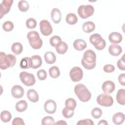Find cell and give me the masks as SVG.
I'll return each mask as SVG.
<instances>
[{"instance_id":"836d02e7","label":"cell","mask_w":125,"mask_h":125,"mask_svg":"<svg viewBox=\"0 0 125 125\" xmlns=\"http://www.w3.org/2000/svg\"><path fill=\"white\" fill-rule=\"evenodd\" d=\"M74 112V109L69 108L65 107L62 111V114L64 117L66 118H70L73 115Z\"/></svg>"},{"instance_id":"b9f144b4","label":"cell","mask_w":125,"mask_h":125,"mask_svg":"<svg viewBox=\"0 0 125 125\" xmlns=\"http://www.w3.org/2000/svg\"><path fill=\"white\" fill-rule=\"evenodd\" d=\"M77 125H94V123H93V121L92 120H91V119H85L80 120L77 123Z\"/></svg>"},{"instance_id":"7dc6e473","label":"cell","mask_w":125,"mask_h":125,"mask_svg":"<svg viewBox=\"0 0 125 125\" xmlns=\"http://www.w3.org/2000/svg\"><path fill=\"white\" fill-rule=\"evenodd\" d=\"M98 125H107L108 123L106 122V121L104 120H102L101 121H100V122L98 123Z\"/></svg>"},{"instance_id":"8992f818","label":"cell","mask_w":125,"mask_h":125,"mask_svg":"<svg viewBox=\"0 0 125 125\" xmlns=\"http://www.w3.org/2000/svg\"><path fill=\"white\" fill-rule=\"evenodd\" d=\"M77 12L81 18L85 19L93 15L94 8L91 5H82L79 7Z\"/></svg>"},{"instance_id":"6da1fadb","label":"cell","mask_w":125,"mask_h":125,"mask_svg":"<svg viewBox=\"0 0 125 125\" xmlns=\"http://www.w3.org/2000/svg\"><path fill=\"white\" fill-rule=\"evenodd\" d=\"M96 55L92 50L88 49L85 51L81 60V63L84 68L90 70L96 66Z\"/></svg>"},{"instance_id":"f546056e","label":"cell","mask_w":125,"mask_h":125,"mask_svg":"<svg viewBox=\"0 0 125 125\" xmlns=\"http://www.w3.org/2000/svg\"><path fill=\"white\" fill-rule=\"evenodd\" d=\"M49 74L52 78H57L60 75V71L59 68L56 66H53L49 69Z\"/></svg>"},{"instance_id":"277c9868","label":"cell","mask_w":125,"mask_h":125,"mask_svg":"<svg viewBox=\"0 0 125 125\" xmlns=\"http://www.w3.org/2000/svg\"><path fill=\"white\" fill-rule=\"evenodd\" d=\"M27 38L31 46L35 49L41 48L42 45V41L39 33L35 31H31L28 33Z\"/></svg>"},{"instance_id":"5bb4252c","label":"cell","mask_w":125,"mask_h":125,"mask_svg":"<svg viewBox=\"0 0 125 125\" xmlns=\"http://www.w3.org/2000/svg\"><path fill=\"white\" fill-rule=\"evenodd\" d=\"M115 88L114 83L111 81H105L102 84V90L104 93H111Z\"/></svg>"},{"instance_id":"9a60e30c","label":"cell","mask_w":125,"mask_h":125,"mask_svg":"<svg viewBox=\"0 0 125 125\" xmlns=\"http://www.w3.org/2000/svg\"><path fill=\"white\" fill-rule=\"evenodd\" d=\"M123 39L122 35L116 32L111 33L108 36V40L110 42L113 44L119 43L121 42Z\"/></svg>"},{"instance_id":"83f0119b","label":"cell","mask_w":125,"mask_h":125,"mask_svg":"<svg viewBox=\"0 0 125 125\" xmlns=\"http://www.w3.org/2000/svg\"><path fill=\"white\" fill-rule=\"evenodd\" d=\"M56 51L60 54H64L68 49V45L64 42H62L60 44L55 47Z\"/></svg>"},{"instance_id":"74e56055","label":"cell","mask_w":125,"mask_h":125,"mask_svg":"<svg viewBox=\"0 0 125 125\" xmlns=\"http://www.w3.org/2000/svg\"><path fill=\"white\" fill-rule=\"evenodd\" d=\"M54 124V120L52 117L45 116L42 120V125H52Z\"/></svg>"},{"instance_id":"3957f363","label":"cell","mask_w":125,"mask_h":125,"mask_svg":"<svg viewBox=\"0 0 125 125\" xmlns=\"http://www.w3.org/2000/svg\"><path fill=\"white\" fill-rule=\"evenodd\" d=\"M74 92L79 99L83 102H87L91 98L90 92L83 84H77L75 86Z\"/></svg>"},{"instance_id":"4316f807","label":"cell","mask_w":125,"mask_h":125,"mask_svg":"<svg viewBox=\"0 0 125 125\" xmlns=\"http://www.w3.org/2000/svg\"><path fill=\"white\" fill-rule=\"evenodd\" d=\"M66 22L70 25L75 24L78 21V18L77 16L72 13L68 14L65 18Z\"/></svg>"},{"instance_id":"d6986e66","label":"cell","mask_w":125,"mask_h":125,"mask_svg":"<svg viewBox=\"0 0 125 125\" xmlns=\"http://www.w3.org/2000/svg\"><path fill=\"white\" fill-rule=\"evenodd\" d=\"M27 97L29 100L32 103H36L39 100L38 94L37 92L33 89H30L28 90Z\"/></svg>"},{"instance_id":"d6a6232c","label":"cell","mask_w":125,"mask_h":125,"mask_svg":"<svg viewBox=\"0 0 125 125\" xmlns=\"http://www.w3.org/2000/svg\"><path fill=\"white\" fill-rule=\"evenodd\" d=\"M77 105V103L75 99L73 98H68L65 102V107L74 109Z\"/></svg>"},{"instance_id":"44dd1931","label":"cell","mask_w":125,"mask_h":125,"mask_svg":"<svg viewBox=\"0 0 125 125\" xmlns=\"http://www.w3.org/2000/svg\"><path fill=\"white\" fill-rule=\"evenodd\" d=\"M83 30L87 33H89L93 31L95 29V25L93 22L88 21L84 22L82 26Z\"/></svg>"},{"instance_id":"2e32d148","label":"cell","mask_w":125,"mask_h":125,"mask_svg":"<svg viewBox=\"0 0 125 125\" xmlns=\"http://www.w3.org/2000/svg\"><path fill=\"white\" fill-rule=\"evenodd\" d=\"M51 17L55 23H59L61 20L62 14L61 11L58 8H53L51 13Z\"/></svg>"},{"instance_id":"7c38bea8","label":"cell","mask_w":125,"mask_h":125,"mask_svg":"<svg viewBox=\"0 0 125 125\" xmlns=\"http://www.w3.org/2000/svg\"><path fill=\"white\" fill-rule=\"evenodd\" d=\"M44 109L45 111L49 114L54 113L57 109V104L53 100H47L44 104Z\"/></svg>"},{"instance_id":"cb8c5ba5","label":"cell","mask_w":125,"mask_h":125,"mask_svg":"<svg viewBox=\"0 0 125 125\" xmlns=\"http://www.w3.org/2000/svg\"><path fill=\"white\" fill-rule=\"evenodd\" d=\"M20 66L21 69H28L31 67L32 62L31 58L28 57L23 58L20 62Z\"/></svg>"},{"instance_id":"ac0fdd59","label":"cell","mask_w":125,"mask_h":125,"mask_svg":"<svg viewBox=\"0 0 125 125\" xmlns=\"http://www.w3.org/2000/svg\"><path fill=\"white\" fill-rule=\"evenodd\" d=\"M73 47L74 48L78 51H82L87 46L86 43L83 39H77L73 42Z\"/></svg>"},{"instance_id":"7402d4cb","label":"cell","mask_w":125,"mask_h":125,"mask_svg":"<svg viewBox=\"0 0 125 125\" xmlns=\"http://www.w3.org/2000/svg\"><path fill=\"white\" fill-rule=\"evenodd\" d=\"M125 120V115L122 112L115 113L112 117V121L115 125H121L123 123Z\"/></svg>"},{"instance_id":"d4e9b609","label":"cell","mask_w":125,"mask_h":125,"mask_svg":"<svg viewBox=\"0 0 125 125\" xmlns=\"http://www.w3.org/2000/svg\"><path fill=\"white\" fill-rule=\"evenodd\" d=\"M117 102L121 104H125V90L124 89H120L116 94V96Z\"/></svg>"},{"instance_id":"5b68a950","label":"cell","mask_w":125,"mask_h":125,"mask_svg":"<svg viewBox=\"0 0 125 125\" xmlns=\"http://www.w3.org/2000/svg\"><path fill=\"white\" fill-rule=\"evenodd\" d=\"M89 41L90 43L98 50H102L105 47V41L99 34L95 33L91 35L89 38Z\"/></svg>"},{"instance_id":"f35d334b","label":"cell","mask_w":125,"mask_h":125,"mask_svg":"<svg viewBox=\"0 0 125 125\" xmlns=\"http://www.w3.org/2000/svg\"><path fill=\"white\" fill-rule=\"evenodd\" d=\"M102 115V111L99 107H95L91 111V115L95 119H99Z\"/></svg>"},{"instance_id":"f6af8a7d","label":"cell","mask_w":125,"mask_h":125,"mask_svg":"<svg viewBox=\"0 0 125 125\" xmlns=\"http://www.w3.org/2000/svg\"><path fill=\"white\" fill-rule=\"evenodd\" d=\"M118 81L121 85H125V75L124 73L121 74L118 76Z\"/></svg>"},{"instance_id":"603a6c76","label":"cell","mask_w":125,"mask_h":125,"mask_svg":"<svg viewBox=\"0 0 125 125\" xmlns=\"http://www.w3.org/2000/svg\"><path fill=\"white\" fill-rule=\"evenodd\" d=\"M44 58L45 62L48 64H53L56 60V55L51 51H48L46 52L44 55Z\"/></svg>"},{"instance_id":"8fae6325","label":"cell","mask_w":125,"mask_h":125,"mask_svg":"<svg viewBox=\"0 0 125 125\" xmlns=\"http://www.w3.org/2000/svg\"><path fill=\"white\" fill-rule=\"evenodd\" d=\"M13 2V0H4L1 2L0 6V19L9 12Z\"/></svg>"},{"instance_id":"9c48e42d","label":"cell","mask_w":125,"mask_h":125,"mask_svg":"<svg viewBox=\"0 0 125 125\" xmlns=\"http://www.w3.org/2000/svg\"><path fill=\"white\" fill-rule=\"evenodd\" d=\"M71 80L74 82H77L82 80L83 76L82 69L78 66L73 67L69 72Z\"/></svg>"},{"instance_id":"ba28073f","label":"cell","mask_w":125,"mask_h":125,"mask_svg":"<svg viewBox=\"0 0 125 125\" xmlns=\"http://www.w3.org/2000/svg\"><path fill=\"white\" fill-rule=\"evenodd\" d=\"M98 104L103 106L109 107L113 104V99L112 97L107 93H104L99 95L97 98Z\"/></svg>"},{"instance_id":"8d00e7d4","label":"cell","mask_w":125,"mask_h":125,"mask_svg":"<svg viewBox=\"0 0 125 125\" xmlns=\"http://www.w3.org/2000/svg\"><path fill=\"white\" fill-rule=\"evenodd\" d=\"M26 26L29 29H34L37 26V21L33 18H29L26 21Z\"/></svg>"},{"instance_id":"30bf717a","label":"cell","mask_w":125,"mask_h":125,"mask_svg":"<svg viewBox=\"0 0 125 125\" xmlns=\"http://www.w3.org/2000/svg\"><path fill=\"white\" fill-rule=\"evenodd\" d=\"M40 28L42 34L45 36H49L53 31V28L50 23L45 20H42L40 21Z\"/></svg>"},{"instance_id":"ab89813d","label":"cell","mask_w":125,"mask_h":125,"mask_svg":"<svg viewBox=\"0 0 125 125\" xmlns=\"http://www.w3.org/2000/svg\"><path fill=\"white\" fill-rule=\"evenodd\" d=\"M37 75L38 79L41 81L44 80L47 78V73L44 69H40L38 70Z\"/></svg>"},{"instance_id":"4dcf8cb0","label":"cell","mask_w":125,"mask_h":125,"mask_svg":"<svg viewBox=\"0 0 125 125\" xmlns=\"http://www.w3.org/2000/svg\"><path fill=\"white\" fill-rule=\"evenodd\" d=\"M12 118L10 112L7 110L2 111L0 113V119L4 123L9 122Z\"/></svg>"},{"instance_id":"52a82bcc","label":"cell","mask_w":125,"mask_h":125,"mask_svg":"<svg viewBox=\"0 0 125 125\" xmlns=\"http://www.w3.org/2000/svg\"><path fill=\"white\" fill-rule=\"evenodd\" d=\"M20 78L21 82L27 86L33 85L36 82L34 75L25 71L21 72L20 74Z\"/></svg>"},{"instance_id":"e0dca14e","label":"cell","mask_w":125,"mask_h":125,"mask_svg":"<svg viewBox=\"0 0 125 125\" xmlns=\"http://www.w3.org/2000/svg\"><path fill=\"white\" fill-rule=\"evenodd\" d=\"M108 52L112 56H117L122 52V48L119 45L112 44L108 47Z\"/></svg>"},{"instance_id":"1f68e13d","label":"cell","mask_w":125,"mask_h":125,"mask_svg":"<svg viewBox=\"0 0 125 125\" xmlns=\"http://www.w3.org/2000/svg\"><path fill=\"white\" fill-rule=\"evenodd\" d=\"M29 7V4L27 1L26 0H20L18 2V8L22 12H26Z\"/></svg>"},{"instance_id":"d590c367","label":"cell","mask_w":125,"mask_h":125,"mask_svg":"<svg viewBox=\"0 0 125 125\" xmlns=\"http://www.w3.org/2000/svg\"><path fill=\"white\" fill-rule=\"evenodd\" d=\"M2 28L6 32H10L14 28V24L10 21H6L2 24Z\"/></svg>"},{"instance_id":"7a4b0ae2","label":"cell","mask_w":125,"mask_h":125,"mask_svg":"<svg viewBox=\"0 0 125 125\" xmlns=\"http://www.w3.org/2000/svg\"><path fill=\"white\" fill-rule=\"evenodd\" d=\"M17 61L16 57L11 54H6L3 52L0 53V68L4 70L15 65Z\"/></svg>"},{"instance_id":"484cf974","label":"cell","mask_w":125,"mask_h":125,"mask_svg":"<svg viewBox=\"0 0 125 125\" xmlns=\"http://www.w3.org/2000/svg\"><path fill=\"white\" fill-rule=\"evenodd\" d=\"M11 50L14 54H15L16 55H18L22 52L23 47L20 42H14L12 45Z\"/></svg>"},{"instance_id":"f1b7e54d","label":"cell","mask_w":125,"mask_h":125,"mask_svg":"<svg viewBox=\"0 0 125 125\" xmlns=\"http://www.w3.org/2000/svg\"><path fill=\"white\" fill-rule=\"evenodd\" d=\"M27 103L25 100H21L16 104V109L19 112H22L26 110L27 108Z\"/></svg>"},{"instance_id":"e575fe53","label":"cell","mask_w":125,"mask_h":125,"mask_svg":"<svg viewBox=\"0 0 125 125\" xmlns=\"http://www.w3.org/2000/svg\"><path fill=\"white\" fill-rule=\"evenodd\" d=\"M61 38L58 36H52L49 41L50 44L53 47H55L59 44H60L62 42Z\"/></svg>"},{"instance_id":"bcb514c9","label":"cell","mask_w":125,"mask_h":125,"mask_svg":"<svg viewBox=\"0 0 125 125\" xmlns=\"http://www.w3.org/2000/svg\"><path fill=\"white\" fill-rule=\"evenodd\" d=\"M54 125H67V123L63 120H60L56 123H54Z\"/></svg>"},{"instance_id":"7bdbcfd3","label":"cell","mask_w":125,"mask_h":125,"mask_svg":"<svg viewBox=\"0 0 125 125\" xmlns=\"http://www.w3.org/2000/svg\"><path fill=\"white\" fill-rule=\"evenodd\" d=\"M103 69L106 73H111L115 70V67L112 64H107L104 66Z\"/></svg>"},{"instance_id":"60d3db41","label":"cell","mask_w":125,"mask_h":125,"mask_svg":"<svg viewBox=\"0 0 125 125\" xmlns=\"http://www.w3.org/2000/svg\"><path fill=\"white\" fill-rule=\"evenodd\" d=\"M117 65L119 69L121 70H125V54L123 55L122 57L118 60L117 63Z\"/></svg>"},{"instance_id":"ffe728a7","label":"cell","mask_w":125,"mask_h":125,"mask_svg":"<svg viewBox=\"0 0 125 125\" xmlns=\"http://www.w3.org/2000/svg\"><path fill=\"white\" fill-rule=\"evenodd\" d=\"M32 66L33 69H37L40 67L42 64V60L41 57L39 55H34L31 57Z\"/></svg>"},{"instance_id":"ee69618b","label":"cell","mask_w":125,"mask_h":125,"mask_svg":"<svg viewBox=\"0 0 125 125\" xmlns=\"http://www.w3.org/2000/svg\"><path fill=\"white\" fill-rule=\"evenodd\" d=\"M13 125H24L25 123L23 122V120L19 117H17L14 119L12 122Z\"/></svg>"},{"instance_id":"4fadbf2b","label":"cell","mask_w":125,"mask_h":125,"mask_svg":"<svg viewBox=\"0 0 125 125\" xmlns=\"http://www.w3.org/2000/svg\"><path fill=\"white\" fill-rule=\"evenodd\" d=\"M11 92L14 98L19 99L23 97L24 91L23 88L21 86L19 85H15L12 87Z\"/></svg>"}]
</instances>
